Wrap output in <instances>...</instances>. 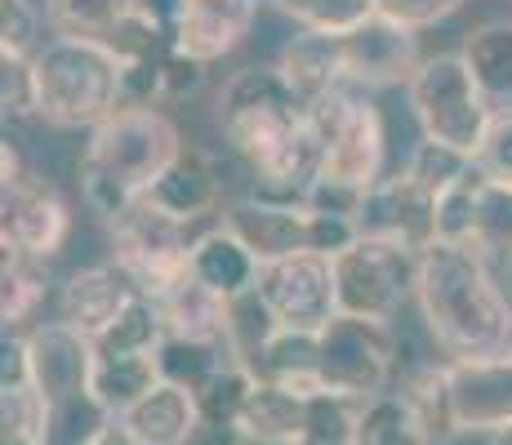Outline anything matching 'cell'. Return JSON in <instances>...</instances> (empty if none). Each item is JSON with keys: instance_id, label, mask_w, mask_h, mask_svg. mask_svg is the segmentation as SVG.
<instances>
[{"instance_id": "6da1fadb", "label": "cell", "mask_w": 512, "mask_h": 445, "mask_svg": "<svg viewBox=\"0 0 512 445\" xmlns=\"http://www.w3.org/2000/svg\"><path fill=\"white\" fill-rule=\"evenodd\" d=\"M219 130L232 156L254 174V196L308 201L321 170L312 112L281 67H241L219 89Z\"/></svg>"}, {"instance_id": "7a4b0ae2", "label": "cell", "mask_w": 512, "mask_h": 445, "mask_svg": "<svg viewBox=\"0 0 512 445\" xmlns=\"http://www.w3.org/2000/svg\"><path fill=\"white\" fill-rule=\"evenodd\" d=\"M419 316L450 361L512 352V294L472 245L432 241L419 250Z\"/></svg>"}, {"instance_id": "3957f363", "label": "cell", "mask_w": 512, "mask_h": 445, "mask_svg": "<svg viewBox=\"0 0 512 445\" xmlns=\"http://www.w3.org/2000/svg\"><path fill=\"white\" fill-rule=\"evenodd\" d=\"M183 152V134L170 112H161V107H121L85 138L81 165H76L85 205L103 223H112L121 210L139 205L152 192L156 178Z\"/></svg>"}, {"instance_id": "277c9868", "label": "cell", "mask_w": 512, "mask_h": 445, "mask_svg": "<svg viewBox=\"0 0 512 445\" xmlns=\"http://www.w3.org/2000/svg\"><path fill=\"white\" fill-rule=\"evenodd\" d=\"M36 63V121L54 130H94L125 107V63L107 41L49 36Z\"/></svg>"}, {"instance_id": "5b68a950", "label": "cell", "mask_w": 512, "mask_h": 445, "mask_svg": "<svg viewBox=\"0 0 512 445\" xmlns=\"http://www.w3.org/2000/svg\"><path fill=\"white\" fill-rule=\"evenodd\" d=\"M308 112L321 143L317 183L366 196L388 165V125H383V112L370 98V89L339 85L334 94L317 98Z\"/></svg>"}, {"instance_id": "8992f818", "label": "cell", "mask_w": 512, "mask_h": 445, "mask_svg": "<svg viewBox=\"0 0 512 445\" xmlns=\"http://www.w3.org/2000/svg\"><path fill=\"white\" fill-rule=\"evenodd\" d=\"M406 103L415 112L423 138L446 143L477 161L481 138L495 121V107H490V94L477 85V76H472V67L464 63L459 49L455 54L423 58L419 72L406 85Z\"/></svg>"}, {"instance_id": "52a82bcc", "label": "cell", "mask_w": 512, "mask_h": 445, "mask_svg": "<svg viewBox=\"0 0 512 445\" xmlns=\"http://www.w3.org/2000/svg\"><path fill=\"white\" fill-rule=\"evenodd\" d=\"M339 308L370 321H392L419 290V250L388 236H357L343 254H334Z\"/></svg>"}, {"instance_id": "ba28073f", "label": "cell", "mask_w": 512, "mask_h": 445, "mask_svg": "<svg viewBox=\"0 0 512 445\" xmlns=\"http://www.w3.org/2000/svg\"><path fill=\"white\" fill-rule=\"evenodd\" d=\"M392 365H397V343H392L388 321L339 312L317 334V379L326 392L370 401L388 392Z\"/></svg>"}, {"instance_id": "9c48e42d", "label": "cell", "mask_w": 512, "mask_h": 445, "mask_svg": "<svg viewBox=\"0 0 512 445\" xmlns=\"http://www.w3.org/2000/svg\"><path fill=\"white\" fill-rule=\"evenodd\" d=\"M107 232H112V259L130 272L134 290L147 294V299H161L165 290H174L192 272L187 259H192L196 236H187L183 223L165 219L147 201L121 210L107 223Z\"/></svg>"}, {"instance_id": "30bf717a", "label": "cell", "mask_w": 512, "mask_h": 445, "mask_svg": "<svg viewBox=\"0 0 512 445\" xmlns=\"http://www.w3.org/2000/svg\"><path fill=\"white\" fill-rule=\"evenodd\" d=\"M27 356H32V383L54 410V432L76 419V410H90V370L94 339L72 330L67 321H45L27 330ZM49 432V437H54Z\"/></svg>"}, {"instance_id": "8fae6325", "label": "cell", "mask_w": 512, "mask_h": 445, "mask_svg": "<svg viewBox=\"0 0 512 445\" xmlns=\"http://www.w3.org/2000/svg\"><path fill=\"white\" fill-rule=\"evenodd\" d=\"M259 294L285 330L321 334L339 316V276L330 254H294L259 272Z\"/></svg>"}, {"instance_id": "7c38bea8", "label": "cell", "mask_w": 512, "mask_h": 445, "mask_svg": "<svg viewBox=\"0 0 512 445\" xmlns=\"http://www.w3.org/2000/svg\"><path fill=\"white\" fill-rule=\"evenodd\" d=\"M67 236H72V214L45 178L27 174L23 183L5 187V201H0V245L5 250L58 259Z\"/></svg>"}, {"instance_id": "4fadbf2b", "label": "cell", "mask_w": 512, "mask_h": 445, "mask_svg": "<svg viewBox=\"0 0 512 445\" xmlns=\"http://www.w3.org/2000/svg\"><path fill=\"white\" fill-rule=\"evenodd\" d=\"M343 54H348V85L361 89H388V85H410L419 63L428 54L419 49L415 27H401L392 18L374 14L361 27L343 36Z\"/></svg>"}, {"instance_id": "5bb4252c", "label": "cell", "mask_w": 512, "mask_h": 445, "mask_svg": "<svg viewBox=\"0 0 512 445\" xmlns=\"http://www.w3.org/2000/svg\"><path fill=\"white\" fill-rule=\"evenodd\" d=\"M357 232L361 236H388L410 250L437 241V201L410 178L406 170L383 174L379 183L361 196L357 210Z\"/></svg>"}, {"instance_id": "9a60e30c", "label": "cell", "mask_w": 512, "mask_h": 445, "mask_svg": "<svg viewBox=\"0 0 512 445\" xmlns=\"http://www.w3.org/2000/svg\"><path fill=\"white\" fill-rule=\"evenodd\" d=\"M450 397L459 432H504L512 423V352L450 361Z\"/></svg>"}, {"instance_id": "2e32d148", "label": "cell", "mask_w": 512, "mask_h": 445, "mask_svg": "<svg viewBox=\"0 0 512 445\" xmlns=\"http://www.w3.org/2000/svg\"><path fill=\"white\" fill-rule=\"evenodd\" d=\"M134 294H139V290H134L130 272H125L116 259L112 263L81 267V272H72L63 281V290H58V321H67L72 330L98 339V334H103L116 316L130 308Z\"/></svg>"}, {"instance_id": "e0dca14e", "label": "cell", "mask_w": 512, "mask_h": 445, "mask_svg": "<svg viewBox=\"0 0 512 445\" xmlns=\"http://www.w3.org/2000/svg\"><path fill=\"white\" fill-rule=\"evenodd\" d=\"M263 5H272V0H187L179 32H174V49L201 58V63H219L250 36Z\"/></svg>"}, {"instance_id": "ac0fdd59", "label": "cell", "mask_w": 512, "mask_h": 445, "mask_svg": "<svg viewBox=\"0 0 512 445\" xmlns=\"http://www.w3.org/2000/svg\"><path fill=\"white\" fill-rule=\"evenodd\" d=\"M143 201L152 205V210H161L165 219L192 227V223H201V219H210V214L223 210V178L214 170L210 156L183 152L170 170L156 178L152 192H147Z\"/></svg>"}, {"instance_id": "d6986e66", "label": "cell", "mask_w": 512, "mask_h": 445, "mask_svg": "<svg viewBox=\"0 0 512 445\" xmlns=\"http://www.w3.org/2000/svg\"><path fill=\"white\" fill-rule=\"evenodd\" d=\"M187 267H192V276L205 285V290H214L228 303L241 299V294H250L254 285H259V272H263V263L254 259L250 245H245L228 223H219V227L196 236Z\"/></svg>"}, {"instance_id": "ffe728a7", "label": "cell", "mask_w": 512, "mask_h": 445, "mask_svg": "<svg viewBox=\"0 0 512 445\" xmlns=\"http://www.w3.org/2000/svg\"><path fill=\"white\" fill-rule=\"evenodd\" d=\"M277 67L285 72V81L294 85V94L303 103H317V98L334 94L339 85H348V54H343V36H330V32H303L290 36L281 45V58Z\"/></svg>"}, {"instance_id": "44dd1931", "label": "cell", "mask_w": 512, "mask_h": 445, "mask_svg": "<svg viewBox=\"0 0 512 445\" xmlns=\"http://www.w3.org/2000/svg\"><path fill=\"white\" fill-rule=\"evenodd\" d=\"M121 419L130 423V432L143 445H192L196 432H201V405H196V392L161 379Z\"/></svg>"}, {"instance_id": "7402d4cb", "label": "cell", "mask_w": 512, "mask_h": 445, "mask_svg": "<svg viewBox=\"0 0 512 445\" xmlns=\"http://www.w3.org/2000/svg\"><path fill=\"white\" fill-rule=\"evenodd\" d=\"M161 383L156 356L147 352H98L94 348V370H90V401L107 419H121L139 405L147 392Z\"/></svg>"}, {"instance_id": "603a6c76", "label": "cell", "mask_w": 512, "mask_h": 445, "mask_svg": "<svg viewBox=\"0 0 512 445\" xmlns=\"http://www.w3.org/2000/svg\"><path fill=\"white\" fill-rule=\"evenodd\" d=\"M303 423H308V397L272 379H259L236 419V437L254 445H294L303 437Z\"/></svg>"}, {"instance_id": "cb8c5ba5", "label": "cell", "mask_w": 512, "mask_h": 445, "mask_svg": "<svg viewBox=\"0 0 512 445\" xmlns=\"http://www.w3.org/2000/svg\"><path fill=\"white\" fill-rule=\"evenodd\" d=\"M152 303L165 316V334L228 343V299H219L214 290H205L192 272H187L174 290H165L161 299H152Z\"/></svg>"}, {"instance_id": "d4e9b609", "label": "cell", "mask_w": 512, "mask_h": 445, "mask_svg": "<svg viewBox=\"0 0 512 445\" xmlns=\"http://www.w3.org/2000/svg\"><path fill=\"white\" fill-rule=\"evenodd\" d=\"M45 294H49V259L5 250V267H0V316H5L9 334H18L41 312Z\"/></svg>"}, {"instance_id": "484cf974", "label": "cell", "mask_w": 512, "mask_h": 445, "mask_svg": "<svg viewBox=\"0 0 512 445\" xmlns=\"http://www.w3.org/2000/svg\"><path fill=\"white\" fill-rule=\"evenodd\" d=\"M459 54H464L477 85L490 98H508L512 103V18H490V23L472 27L464 45H459Z\"/></svg>"}, {"instance_id": "4316f807", "label": "cell", "mask_w": 512, "mask_h": 445, "mask_svg": "<svg viewBox=\"0 0 512 445\" xmlns=\"http://www.w3.org/2000/svg\"><path fill=\"white\" fill-rule=\"evenodd\" d=\"M228 361H236L228 343L187 339V334H165L161 348H156V370H161V379L179 383L187 392H201Z\"/></svg>"}, {"instance_id": "83f0119b", "label": "cell", "mask_w": 512, "mask_h": 445, "mask_svg": "<svg viewBox=\"0 0 512 445\" xmlns=\"http://www.w3.org/2000/svg\"><path fill=\"white\" fill-rule=\"evenodd\" d=\"M357 445H432V432L401 392H379L361 405Z\"/></svg>"}, {"instance_id": "f1b7e54d", "label": "cell", "mask_w": 512, "mask_h": 445, "mask_svg": "<svg viewBox=\"0 0 512 445\" xmlns=\"http://www.w3.org/2000/svg\"><path fill=\"white\" fill-rule=\"evenodd\" d=\"M401 397L415 405V414L423 419V428L432 432V441H450L459 437V419H455V397H450V361L446 365H419L406 374Z\"/></svg>"}, {"instance_id": "f546056e", "label": "cell", "mask_w": 512, "mask_h": 445, "mask_svg": "<svg viewBox=\"0 0 512 445\" xmlns=\"http://www.w3.org/2000/svg\"><path fill=\"white\" fill-rule=\"evenodd\" d=\"M259 374L245 361H228L201 392H196V405H201V428L205 432H232L236 437V419H241L245 401H250Z\"/></svg>"}, {"instance_id": "4dcf8cb0", "label": "cell", "mask_w": 512, "mask_h": 445, "mask_svg": "<svg viewBox=\"0 0 512 445\" xmlns=\"http://www.w3.org/2000/svg\"><path fill=\"white\" fill-rule=\"evenodd\" d=\"M134 0H45V23L54 36H85L107 41L130 14Z\"/></svg>"}, {"instance_id": "1f68e13d", "label": "cell", "mask_w": 512, "mask_h": 445, "mask_svg": "<svg viewBox=\"0 0 512 445\" xmlns=\"http://www.w3.org/2000/svg\"><path fill=\"white\" fill-rule=\"evenodd\" d=\"M472 250L490 263L512 259V183H504V178L486 174L477 201V227H472Z\"/></svg>"}, {"instance_id": "d6a6232c", "label": "cell", "mask_w": 512, "mask_h": 445, "mask_svg": "<svg viewBox=\"0 0 512 445\" xmlns=\"http://www.w3.org/2000/svg\"><path fill=\"white\" fill-rule=\"evenodd\" d=\"M272 9L285 14L303 32H330L348 36L366 18L379 14V0H272Z\"/></svg>"}, {"instance_id": "836d02e7", "label": "cell", "mask_w": 512, "mask_h": 445, "mask_svg": "<svg viewBox=\"0 0 512 445\" xmlns=\"http://www.w3.org/2000/svg\"><path fill=\"white\" fill-rule=\"evenodd\" d=\"M161 339H165V316H161V308H156L147 294H134L130 308H125L94 339V348L98 352H147V356H156Z\"/></svg>"}, {"instance_id": "e575fe53", "label": "cell", "mask_w": 512, "mask_h": 445, "mask_svg": "<svg viewBox=\"0 0 512 445\" xmlns=\"http://www.w3.org/2000/svg\"><path fill=\"white\" fill-rule=\"evenodd\" d=\"M486 187V170L477 161L468 165L446 192L437 196V241H455L472 245V227H477V201Z\"/></svg>"}, {"instance_id": "d590c367", "label": "cell", "mask_w": 512, "mask_h": 445, "mask_svg": "<svg viewBox=\"0 0 512 445\" xmlns=\"http://www.w3.org/2000/svg\"><path fill=\"white\" fill-rule=\"evenodd\" d=\"M361 405L339 397V392H312L308 397V423H303V437L294 445H357V419Z\"/></svg>"}, {"instance_id": "8d00e7d4", "label": "cell", "mask_w": 512, "mask_h": 445, "mask_svg": "<svg viewBox=\"0 0 512 445\" xmlns=\"http://www.w3.org/2000/svg\"><path fill=\"white\" fill-rule=\"evenodd\" d=\"M472 165V156L464 152H455V147H446V143H432V138H423V143L410 152V161H406V174L415 178V183L423 187V192L437 201L441 192H446L450 183H455L459 174H464Z\"/></svg>"}, {"instance_id": "74e56055", "label": "cell", "mask_w": 512, "mask_h": 445, "mask_svg": "<svg viewBox=\"0 0 512 445\" xmlns=\"http://www.w3.org/2000/svg\"><path fill=\"white\" fill-rule=\"evenodd\" d=\"M0 107L5 121H36V63L23 54H0Z\"/></svg>"}, {"instance_id": "f35d334b", "label": "cell", "mask_w": 512, "mask_h": 445, "mask_svg": "<svg viewBox=\"0 0 512 445\" xmlns=\"http://www.w3.org/2000/svg\"><path fill=\"white\" fill-rule=\"evenodd\" d=\"M41 5L36 0H0V54H23L32 58L41 49Z\"/></svg>"}, {"instance_id": "ab89813d", "label": "cell", "mask_w": 512, "mask_h": 445, "mask_svg": "<svg viewBox=\"0 0 512 445\" xmlns=\"http://www.w3.org/2000/svg\"><path fill=\"white\" fill-rule=\"evenodd\" d=\"M205 72H210V63H201V58L183 54V49H170V54L161 58V103H179V98H192L196 89L205 85Z\"/></svg>"}, {"instance_id": "60d3db41", "label": "cell", "mask_w": 512, "mask_h": 445, "mask_svg": "<svg viewBox=\"0 0 512 445\" xmlns=\"http://www.w3.org/2000/svg\"><path fill=\"white\" fill-rule=\"evenodd\" d=\"M468 0H379V14L392 18L401 27H415V32H428V27L446 23L450 14H459Z\"/></svg>"}, {"instance_id": "b9f144b4", "label": "cell", "mask_w": 512, "mask_h": 445, "mask_svg": "<svg viewBox=\"0 0 512 445\" xmlns=\"http://www.w3.org/2000/svg\"><path fill=\"white\" fill-rule=\"evenodd\" d=\"M477 165L490 178H504V183H512V107H495V121H490L486 138H481Z\"/></svg>"}, {"instance_id": "7bdbcfd3", "label": "cell", "mask_w": 512, "mask_h": 445, "mask_svg": "<svg viewBox=\"0 0 512 445\" xmlns=\"http://www.w3.org/2000/svg\"><path fill=\"white\" fill-rule=\"evenodd\" d=\"M32 383V356H27V334L5 330V348H0V388H23Z\"/></svg>"}, {"instance_id": "ee69618b", "label": "cell", "mask_w": 512, "mask_h": 445, "mask_svg": "<svg viewBox=\"0 0 512 445\" xmlns=\"http://www.w3.org/2000/svg\"><path fill=\"white\" fill-rule=\"evenodd\" d=\"M85 445H143L139 437L130 432V423L125 419H103L98 428L85 437Z\"/></svg>"}, {"instance_id": "f6af8a7d", "label": "cell", "mask_w": 512, "mask_h": 445, "mask_svg": "<svg viewBox=\"0 0 512 445\" xmlns=\"http://www.w3.org/2000/svg\"><path fill=\"white\" fill-rule=\"evenodd\" d=\"M0 445H49V437L27 428H0Z\"/></svg>"}, {"instance_id": "bcb514c9", "label": "cell", "mask_w": 512, "mask_h": 445, "mask_svg": "<svg viewBox=\"0 0 512 445\" xmlns=\"http://www.w3.org/2000/svg\"><path fill=\"white\" fill-rule=\"evenodd\" d=\"M495 445H512V423H508L504 432H495Z\"/></svg>"}, {"instance_id": "7dc6e473", "label": "cell", "mask_w": 512, "mask_h": 445, "mask_svg": "<svg viewBox=\"0 0 512 445\" xmlns=\"http://www.w3.org/2000/svg\"><path fill=\"white\" fill-rule=\"evenodd\" d=\"M504 285H508V294H512V259L504 263Z\"/></svg>"}, {"instance_id": "c3c4849f", "label": "cell", "mask_w": 512, "mask_h": 445, "mask_svg": "<svg viewBox=\"0 0 512 445\" xmlns=\"http://www.w3.org/2000/svg\"><path fill=\"white\" fill-rule=\"evenodd\" d=\"M36 5H41V14H45V0H36Z\"/></svg>"}]
</instances>
